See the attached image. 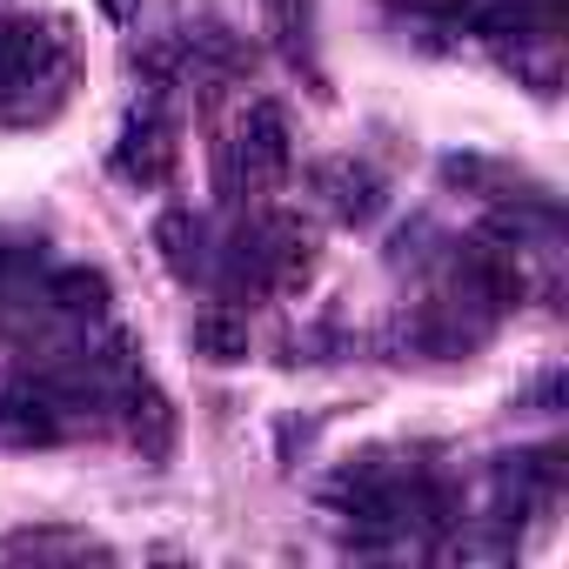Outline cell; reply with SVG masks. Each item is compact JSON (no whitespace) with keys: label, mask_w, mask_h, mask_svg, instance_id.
I'll return each instance as SVG.
<instances>
[{"label":"cell","mask_w":569,"mask_h":569,"mask_svg":"<svg viewBox=\"0 0 569 569\" xmlns=\"http://www.w3.org/2000/svg\"><path fill=\"white\" fill-rule=\"evenodd\" d=\"M316 194L329 201V214H336L342 228H376L382 208H389L382 174L362 168V161H322V168H316Z\"/></svg>","instance_id":"cell-6"},{"label":"cell","mask_w":569,"mask_h":569,"mask_svg":"<svg viewBox=\"0 0 569 569\" xmlns=\"http://www.w3.org/2000/svg\"><path fill=\"white\" fill-rule=\"evenodd\" d=\"M181 54L194 61V68H208V74H241L254 54H248V41L234 34V28H221V21H188L181 28Z\"/></svg>","instance_id":"cell-15"},{"label":"cell","mask_w":569,"mask_h":569,"mask_svg":"<svg viewBox=\"0 0 569 569\" xmlns=\"http://www.w3.org/2000/svg\"><path fill=\"white\" fill-rule=\"evenodd\" d=\"M442 181L462 188V194H482V201H542L549 188L529 181V174H509L502 161H482V154H442Z\"/></svg>","instance_id":"cell-9"},{"label":"cell","mask_w":569,"mask_h":569,"mask_svg":"<svg viewBox=\"0 0 569 569\" xmlns=\"http://www.w3.org/2000/svg\"><path fill=\"white\" fill-rule=\"evenodd\" d=\"M101 14L108 21H134V0H101Z\"/></svg>","instance_id":"cell-18"},{"label":"cell","mask_w":569,"mask_h":569,"mask_svg":"<svg viewBox=\"0 0 569 569\" xmlns=\"http://www.w3.org/2000/svg\"><path fill=\"white\" fill-rule=\"evenodd\" d=\"M188 349H194L201 362H214V369H234V362H248V349H254V336H248V316H241V309H228V302L201 309V316L188 322Z\"/></svg>","instance_id":"cell-12"},{"label":"cell","mask_w":569,"mask_h":569,"mask_svg":"<svg viewBox=\"0 0 569 569\" xmlns=\"http://www.w3.org/2000/svg\"><path fill=\"white\" fill-rule=\"evenodd\" d=\"M482 336H489V316H469L462 302H422V309H409V316L396 322V342H402L409 356H436V362L469 356Z\"/></svg>","instance_id":"cell-5"},{"label":"cell","mask_w":569,"mask_h":569,"mask_svg":"<svg viewBox=\"0 0 569 569\" xmlns=\"http://www.w3.org/2000/svg\"><path fill=\"white\" fill-rule=\"evenodd\" d=\"M241 234H248V248H254V261H261V274H268V289H302V281L316 274V261H322L316 228H309L302 214H289V208L261 214V221L241 228Z\"/></svg>","instance_id":"cell-2"},{"label":"cell","mask_w":569,"mask_h":569,"mask_svg":"<svg viewBox=\"0 0 569 569\" xmlns=\"http://www.w3.org/2000/svg\"><path fill=\"white\" fill-rule=\"evenodd\" d=\"M108 168H114L128 188H161V181L174 174V121L161 114V101H141V108L121 121V141H114Z\"/></svg>","instance_id":"cell-3"},{"label":"cell","mask_w":569,"mask_h":569,"mask_svg":"<svg viewBox=\"0 0 569 569\" xmlns=\"http://www.w3.org/2000/svg\"><path fill=\"white\" fill-rule=\"evenodd\" d=\"M74 429V409L61 402L54 382H14V389H0V442H14V449H54L68 442Z\"/></svg>","instance_id":"cell-4"},{"label":"cell","mask_w":569,"mask_h":569,"mask_svg":"<svg viewBox=\"0 0 569 569\" xmlns=\"http://www.w3.org/2000/svg\"><path fill=\"white\" fill-rule=\"evenodd\" d=\"M289 168H296V128H289V108H281V101H248L234 141L221 148V194H228V201H241V194H268Z\"/></svg>","instance_id":"cell-1"},{"label":"cell","mask_w":569,"mask_h":569,"mask_svg":"<svg viewBox=\"0 0 569 569\" xmlns=\"http://www.w3.org/2000/svg\"><path fill=\"white\" fill-rule=\"evenodd\" d=\"M556 402H562V376H542V382H536V409L556 416Z\"/></svg>","instance_id":"cell-17"},{"label":"cell","mask_w":569,"mask_h":569,"mask_svg":"<svg viewBox=\"0 0 569 569\" xmlns=\"http://www.w3.org/2000/svg\"><path fill=\"white\" fill-rule=\"evenodd\" d=\"M268 28H274L281 61L309 68V81L322 88V68H316V0H268Z\"/></svg>","instance_id":"cell-13"},{"label":"cell","mask_w":569,"mask_h":569,"mask_svg":"<svg viewBox=\"0 0 569 569\" xmlns=\"http://www.w3.org/2000/svg\"><path fill=\"white\" fill-rule=\"evenodd\" d=\"M154 248H161V268H168L174 281H208V274H214L208 228H201V214H188V208H168V214L154 221Z\"/></svg>","instance_id":"cell-10"},{"label":"cell","mask_w":569,"mask_h":569,"mask_svg":"<svg viewBox=\"0 0 569 569\" xmlns=\"http://www.w3.org/2000/svg\"><path fill=\"white\" fill-rule=\"evenodd\" d=\"M0 556H34V562H108V542H94L88 529H14L0 542Z\"/></svg>","instance_id":"cell-14"},{"label":"cell","mask_w":569,"mask_h":569,"mask_svg":"<svg viewBox=\"0 0 569 569\" xmlns=\"http://www.w3.org/2000/svg\"><path fill=\"white\" fill-rule=\"evenodd\" d=\"M496 502L502 516L509 509H536V502H556L562 496V449H516V456H496Z\"/></svg>","instance_id":"cell-8"},{"label":"cell","mask_w":569,"mask_h":569,"mask_svg":"<svg viewBox=\"0 0 569 569\" xmlns=\"http://www.w3.org/2000/svg\"><path fill=\"white\" fill-rule=\"evenodd\" d=\"M114 402H121V429H128V442L141 449V462H168V456H174V436H181L174 402H168L148 376H134Z\"/></svg>","instance_id":"cell-7"},{"label":"cell","mask_w":569,"mask_h":569,"mask_svg":"<svg viewBox=\"0 0 569 569\" xmlns=\"http://www.w3.org/2000/svg\"><path fill=\"white\" fill-rule=\"evenodd\" d=\"M389 14H402V21H422V34H449V28H469V0H382Z\"/></svg>","instance_id":"cell-16"},{"label":"cell","mask_w":569,"mask_h":569,"mask_svg":"<svg viewBox=\"0 0 569 569\" xmlns=\"http://www.w3.org/2000/svg\"><path fill=\"white\" fill-rule=\"evenodd\" d=\"M108 302H114V289H108L101 268H88V261L48 268V309H54V316H68V322H101Z\"/></svg>","instance_id":"cell-11"}]
</instances>
